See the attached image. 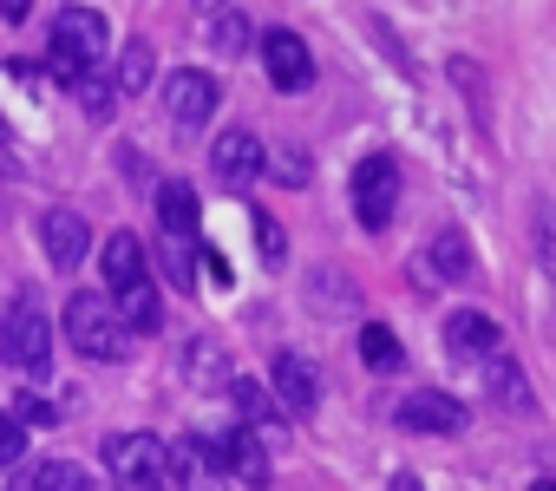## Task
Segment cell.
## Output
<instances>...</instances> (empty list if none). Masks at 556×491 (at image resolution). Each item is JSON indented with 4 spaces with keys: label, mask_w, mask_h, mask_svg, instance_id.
<instances>
[{
    "label": "cell",
    "mask_w": 556,
    "mask_h": 491,
    "mask_svg": "<svg viewBox=\"0 0 556 491\" xmlns=\"http://www.w3.org/2000/svg\"><path fill=\"white\" fill-rule=\"evenodd\" d=\"M210 452H216V465H223V478H236V484H249V491H262L268 484V452H262V439L249 432V426H223L216 439H203Z\"/></svg>",
    "instance_id": "obj_7"
},
{
    "label": "cell",
    "mask_w": 556,
    "mask_h": 491,
    "mask_svg": "<svg viewBox=\"0 0 556 491\" xmlns=\"http://www.w3.org/2000/svg\"><path fill=\"white\" fill-rule=\"evenodd\" d=\"M164 465H170V484L177 491H223V465L203 439H170L164 445Z\"/></svg>",
    "instance_id": "obj_13"
},
{
    "label": "cell",
    "mask_w": 556,
    "mask_h": 491,
    "mask_svg": "<svg viewBox=\"0 0 556 491\" xmlns=\"http://www.w3.org/2000/svg\"><path fill=\"white\" fill-rule=\"evenodd\" d=\"M184 367H190L197 387H223V380H229V361L216 354V341H190V361H184Z\"/></svg>",
    "instance_id": "obj_27"
},
{
    "label": "cell",
    "mask_w": 556,
    "mask_h": 491,
    "mask_svg": "<svg viewBox=\"0 0 556 491\" xmlns=\"http://www.w3.org/2000/svg\"><path fill=\"white\" fill-rule=\"evenodd\" d=\"M210 177H216L223 190H249V184L262 177V138H255V131H223V138L210 144Z\"/></svg>",
    "instance_id": "obj_9"
},
{
    "label": "cell",
    "mask_w": 556,
    "mask_h": 491,
    "mask_svg": "<svg viewBox=\"0 0 556 491\" xmlns=\"http://www.w3.org/2000/svg\"><path fill=\"white\" fill-rule=\"evenodd\" d=\"M262 171L275 177V184H289V190H302L308 177H315V158H308V144H275V151H262Z\"/></svg>",
    "instance_id": "obj_20"
},
{
    "label": "cell",
    "mask_w": 556,
    "mask_h": 491,
    "mask_svg": "<svg viewBox=\"0 0 556 491\" xmlns=\"http://www.w3.org/2000/svg\"><path fill=\"white\" fill-rule=\"evenodd\" d=\"M99 269H105V282H112V295H125V289H138V282H144V242H138L131 229H112V236L99 242Z\"/></svg>",
    "instance_id": "obj_16"
},
{
    "label": "cell",
    "mask_w": 556,
    "mask_h": 491,
    "mask_svg": "<svg viewBox=\"0 0 556 491\" xmlns=\"http://www.w3.org/2000/svg\"><path fill=\"white\" fill-rule=\"evenodd\" d=\"M8 413H14L21 426H53V419H60V406H53V400H40V393H21Z\"/></svg>",
    "instance_id": "obj_31"
},
{
    "label": "cell",
    "mask_w": 556,
    "mask_h": 491,
    "mask_svg": "<svg viewBox=\"0 0 556 491\" xmlns=\"http://www.w3.org/2000/svg\"><path fill=\"white\" fill-rule=\"evenodd\" d=\"M393 419H400L406 432H445V439H452V432H465V419H471V413H465L452 393L419 387V393H406V400H400V413H393Z\"/></svg>",
    "instance_id": "obj_11"
},
{
    "label": "cell",
    "mask_w": 556,
    "mask_h": 491,
    "mask_svg": "<svg viewBox=\"0 0 556 491\" xmlns=\"http://www.w3.org/2000/svg\"><path fill=\"white\" fill-rule=\"evenodd\" d=\"M445 354L452 361H484L497 354V322L484 309H452L445 315Z\"/></svg>",
    "instance_id": "obj_15"
},
{
    "label": "cell",
    "mask_w": 556,
    "mask_h": 491,
    "mask_svg": "<svg viewBox=\"0 0 556 491\" xmlns=\"http://www.w3.org/2000/svg\"><path fill=\"white\" fill-rule=\"evenodd\" d=\"M302 295H308V309H315V315H354V302H361V289H354V276H348V269H315Z\"/></svg>",
    "instance_id": "obj_17"
},
{
    "label": "cell",
    "mask_w": 556,
    "mask_h": 491,
    "mask_svg": "<svg viewBox=\"0 0 556 491\" xmlns=\"http://www.w3.org/2000/svg\"><path fill=\"white\" fill-rule=\"evenodd\" d=\"M530 491H556V478H536V484H530Z\"/></svg>",
    "instance_id": "obj_35"
},
{
    "label": "cell",
    "mask_w": 556,
    "mask_h": 491,
    "mask_svg": "<svg viewBox=\"0 0 556 491\" xmlns=\"http://www.w3.org/2000/svg\"><path fill=\"white\" fill-rule=\"evenodd\" d=\"M484 400L497 406V413H530L536 406V387L523 380V367H517V354H484Z\"/></svg>",
    "instance_id": "obj_14"
},
{
    "label": "cell",
    "mask_w": 556,
    "mask_h": 491,
    "mask_svg": "<svg viewBox=\"0 0 556 491\" xmlns=\"http://www.w3.org/2000/svg\"><path fill=\"white\" fill-rule=\"evenodd\" d=\"M66 348L86 354V361H99V367L125 361V322H118V309L105 295H92V289L66 295Z\"/></svg>",
    "instance_id": "obj_2"
},
{
    "label": "cell",
    "mask_w": 556,
    "mask_h": 491,
    "mask_svg": "<svg viewBox=\"0 0 556 491\" xmlns=\"http://www.w3.org/2000/svg\"><path fill=\"white\" fill-rule=\"evenodd\" d=\"M255 47H262V73H268L275 92H308L315 86V53L295 27H268Z\"/></svg>",
    "instance_id": "obj_6"
},
{
    "label": "cell",
    "mask_w": 556,
    "mask_h": 491,
    "mask_svg": "<svg viewBox=\"0 0 556 491\" xmlns=\"http://www.w3.org/2000/svg\"><path fill=\"white\" fill-rule=\"evenodd\" d=\"M0 361L21 367V374H34V380L53 367V328H47V315L34 309V295H21L8 315H0Z\"/></svg>",
    "instance_id": "obj_4"
},
{
    "label": "cell",
    "mask_w": 556,
    "mask_h": 491,
    "mask_svg": "<svg viewBox=\"0 0 556 491\" xmlns=\"http://www.w3.org/2000/svg\"><path fill=\"white\" fill-rule=\"evenodd\" d=\"M105 471H112L118 491H170V465H164L157 432H112L105 439Z\"/></svg>",
    "instance_id": "obj_3"
},
{
    "label": "cell",
    "mask_w": 556,
    "mask_h": 491,
    "mask_svg": "<svg viewBox=\"0 0 556 491\" xmlns=\"http://www.w3.org/2000/svg\"><path fill=\"white\" fill-rule=\"evenodd\" d=\"M361 361H367L374 374H400V367H406V348H400V335H393L387 322H367V328H361Z\"/></svg>",
    "instance_id": "obj_21"
},
{
    "label": "cell",
    "mask_w": 556,
    "mask_h": 491,
    "mask_svg": "<svg viewBox=\"0 0 556 491\" xmlns=\"http://www.w3.org/2000/svg\"><path fill=\"white\" fill-rule=\"evenodd\" d=\"M210 47H216L223 60H242V53L255 47V34H249V21H242L236 8H223V14L210 21Z\"/></svg>",
    "instance_id": "obj_24"
},
{
    "label": "cell",
    "mask_w": 556,
    "mask_h": 491,
    "mask_svg": "<svg viewBox=\"0 0 556 491\" xmlns=\"http://www.w3.org/2000/svg\"><path fill=\"white\" fill-rule=\"evenodd\" d=\"M105 40H112V27H105V14L99 8H60L53 14V47H47V66H53V79H66V86H79L86 79V66L105 53Z\"/></svg>",
    "instance_id": "obj_1"
},
{
    "label": "cell",
    "mask_w": 556,
    "mask_h": 491,
    "mask_svg": "<svg viewBox=\"0 0 556 491\" xmlns=\"http://www.w3.org/2000/svg\"><path fill=\"white\" fill-rule=\"evenodd\" d=\"M34 491H92V478H86L79 458H47V465L34 471Z\"/></svg>",
    "instance_id": "obj_26"
},
{
    "label": "cell",
    "mask_w": 556,
    "mask_h": 491,
    "mask_svg": "<svg viewBox=\"0 0 556 491\" xmlns=\"http://www.w3.org/2000/svg\"><path fill=\"white\" fill-rule=\"evenodd\" d=\"M236 413H242V426H268V419H275V400H268V387H255V380H236Z\"/></svg>",
    "instance_id": "obj_28"
},
{
    "label": "cell",
    "mask_w": 556,
    "mask_h": 491,
    "mask_svg": "<svg viewBox=\"0 0 556 491\" xmlns=\"http://www.w3.org/2000/svg\"><path fill=\"white\" fill-rule=\"evenodd\" d=\"M255 236H262V263H268V269H282V263H289V236H282V223L255 216Z\"/></svg>",
    "instance_id": "obj_29"
},
{
    "label": "cell",
    "mask_w": 556,
    "mask_h": 491,
    "mask_svg": "<svg viewBox=\"0 0 556 491\" xmlns=\"http://www.w3.org/2000/svg\"><path fill=\"white\" fill-rule=\"evenodd\" d=\"M393 210H400V164L387 151H374L354 164V216H361V229H387Z\"/></svg>",
    "instance_id": "obj_5"
},
{
    "label": "cell",
    "mask_w": 556,
    "mask_h": 491,
    "mask_svg": "<svg viewBox=\"0 0 556 491\" xmlns=\"http://www.w3.org/2000/svg\"><path fill=\"white\" fill-rule=\"evenodd\" d=\"M40 242H47V263L53 269H79L92 256V223L79 210H47L40 216Z\"/></svg>",
    "instance_id": "obj_10"
},
{
    "label": "cell",
    "mask_w": 556,
    "mask_h": 491,
    "mask_svg": "<svg viewBox=\"0 0 556 491\" xmlns=\"http://www.w3.org/2000/svg\"><path fill=\"white\" fill-rule=\"evenodd\" d=\"M157 256H164V269H170L177 289L197 282V236H164V229H157Z\"/></svg>",
    "instance_id": "obj_23"
},
{
    "label": "cell",
    "mask_w": 556,
    "mask_h": 491,
    "mask_svg": "<svg viewBox=\"0 0 556 491\" xmlns=\"http://www.w3.org/2000/svg\"><path fill=\"white\" fill-rule=\"evenodd\" d=\"M151 66H157V53H151V40H125V53H118V92H144L151 86Z\"/></svg>",
    "instance_id": "obj_25"
},
{
    "label": "cell",
    "mask_w": 556,
    "mask_h": 491,
    "mask_svg": "<svg viewBox=\"0 0 556 491\" xmlns=\"http://www.w3.org/2000/svg\"><path fill=\"white\" fill-rule=\"evenodd\" d=\"M157 229L164 236H197V190L190 184H164L157 190Z\"/></svg>",
    "instance_id": "obj_19"
},
{
    "label": "cell",
    "mask_w": 556,
    "mask_h": 491,
    "mask_svg": "<svg viewBox=\"0 0 556 491\" xmlns=\"http://www.w3.org/2000/svg\"><path fill=\"white\" fill-rule=\"evenodd\" d=\"M268 387H275V406H289V413H315V406H321V367H315L308 354H295V348L275 354Z\"/></svg>",
    "instance_id": "obj_8"
},
{
    "label": "cell",
    "mask_w": 556,
    "mask_h": 491,
    "mask_svg": "<svg viewBox=\"0 0 556 491\" xmlns=\"http://www.w3.org/2000/svg\"><path fill=\"white\" fill-rule=\"evenodd\" d=\"M34 14V0H0V21H8V27H21Z\"/></svg>",
    "instance_id": "obj_33"
},
{
    "label": "cell",
    "mask_w": 556,
    "mask_h": 491,
    "mask_svg": "<svg viewBox=\"0 0 556 491\" xmlns=\"http://www.w3.org/2000/svg\"><path fill=\"white\" fill-rule=\"evenodd\" d=\"M14 458H27V426L0 406V465H14Z\"/></svg>",
    "instance_id": "obj_30"
},
{
    "label": "cell",
    "mask_w": 556,
    "mask_h": 491,
    "mask_svg": "<svg viewBox=\"0 0 556 491\" xmlns=\"http://www.w3.org/2000/svg\"><path fill=\"white\" fill-rule=\"evenodd\" d=\"M118 322H125V335H157L164 328V302H157V289L151 282H138V289H125L118 302Z\"/></svg>",
    "instance_id": "obj_18"
},
{
    "label": "cell",
    "mask_w": 556,
    "mask_h": 491,
    "mask_svg": "<svg viewBox=\"0 0 556 491\" xmlns=\"http://www.w3.org/2000/svg\"><path fill=\"white\" fill-rule=\"evenodd\" d=\"M190 8H197V14H210V21H216V14H223V8H236V0H190Z\"/></svg>",
    "instance_id": "obj_34"
},
{
    "label": "cell",
    "mask_w": 556,
    "mask_h": 491,
    "mask_svg": "<svg viewBox=\"0 0 556 491\" xmlns=\"http://www.w3.org/2000/svg\"><path fill=\"white\" fill-rule=\"evenodd\" d=\"M112 92H118V86H112V79H92V73H86V79H79V105H86V112H92V118H105V112H112Z\"/></svg>",
    "instance_id": "obj_32"
},
{
    "label": "cell",
    "mask_w": 556,
    "mask_h": 491,
    "mask_svg": "<svg viewBox=\"0 0 556 491\" xmlns=\"http://www.w3.org/2000/svg\"><path fill=\"white\" fill-rule=\"evenodd\" d=\"M426 263H432V276H445V282L471 276V250H465V236H458V229H439V236L426 242Z\"/></svg>",
    "instance_id": "obj_22"
},
{
    "label": "cell",
    "mask_w": 556,
    "mask_h": 491,
    "mask_svg": "<svg viewBox=\"0 0 556 491\" xmlns=\"http://www.w3.org/2000/svg\"><path fill=\"white\" fill-rule=\"evenodd\" d=\"M164 112H170L177 125H210V112H216V79H210L203 66L170 73V86H164Z\"/></svg>",
    "instance_id": "obj_12"
}]
</instances>
